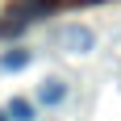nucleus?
<instances>
[{"label": "nucleus", "instance_id": "1", "mask_svg": "<svg viewBox=\"0 0 121 121\" xmlns=\"http://www.w3.org/2000/svg\"><path fill=\"white\" fill-rule=\"evenodd\" d=\"M59 46L67 54H88V50L96 46V34L88 29V25H63L59 29Z\"/></svg>", "mask_w": 121, "mask_h": 121}, {"label": "nucleus", "instance_id": "2", "mask_svg": "<svg viewBox=\"0 0 121 121\" xmlns=\"http://www.w3.org/2000/svg\"><path fill=\"white\" fill-rule=\"evenodd\" d=\"M38 100L42 104H63L67 100V79H46V84L38 88Z\"/></svg>", "mask_w": 121, "mask_h": 121}, {"label": "nucleus", "instance_id": "3", "mask_svg": "<svg viewBox=\"0 0 121 121\" xmlns=\"http://www.w3.org/2000/svg\"><path fill=\"white\" fill-rule=\"evenodd\" d=\"M29 50H9V54H0V71H21V67H29Z\"/></svg>", "mask_w": 121, "mask_h": 121}, {"label": "nucleus", "instance_id": "4", "mask_svg": "<svg viewBox=\"0 0 121 121\" xmlns=\"http://www.w3.org/2000/svg\"><path fill=\"white\" fill-rule=\"evenodd\" d=\"M4 113H9L13 121H34V104H29L25 96H13V100H9V109H4Z\"/></svg>", "mask_w": 121, "mask_h": 121}, {"label": "nucleus", "instance_id": "5", "mask_svg": "<svg viewBox=\"0 0 121 121\" xmlns=\"http://www.w3.org/2000/svg\"><path fill=\"white\" fill-rule=\"evenodd\" d=\"M0 121H9V113H0Z\"/></svg>", "mask_w": 121, "mask_h": 121}]
</instances>
